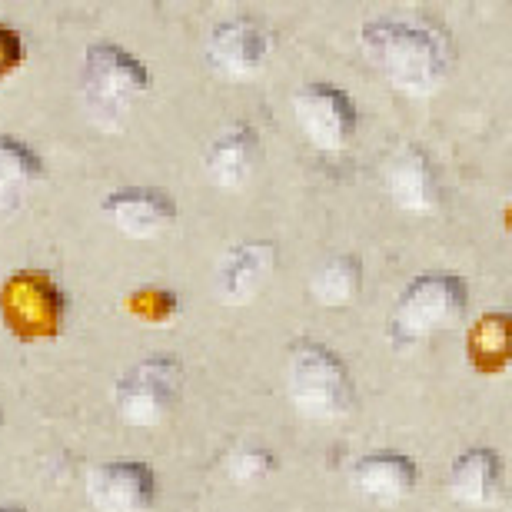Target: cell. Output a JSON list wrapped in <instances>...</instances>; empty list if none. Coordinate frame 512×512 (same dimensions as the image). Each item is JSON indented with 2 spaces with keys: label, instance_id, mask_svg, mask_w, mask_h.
<instances>
[{
  "label": "cell",
  "instance_id": "cell-7",
  "mask_svg": "<svg viewBox=\"0 0 512 512\" xmlns=\"http://www.w3.org/2000/svg\"><path fill=\"white\" fill-rule=\"evenodd\" d=\"M293 114L303 137L323 153L346 150L356 137V127H360L353 97L336 84H323V80H313V84L296 90Z\"/></svg>",
  "mask_w": 512,
  "mask_h": 512
},
{
  "label": "cell",
  "instance_id": "cell-5",
  "mask_svg": "<svg viewBox=\"0 0 512 512\" xmlns=\"http://www.w3.org/2000/svg\"><path fill=\"white\" fill-rule=\"evenodd\" d=\"M67 293L47 270H17L0 283V323L20 343H44L64 333Z\"/></svg>",
  "mask_w": 512,
  "mask_h": 512
},
{
  "label": "cell",
  "instance_id": "cell-12",
  "mask_svg": "<svg viewBox=\"0 0 512 512\" xmlns=\"http://www.w3.org/2000/svg\"><path fill=\"white\" fill-rule=\"evenodd\" d=\"M100 213L107 223H114L120 233L133 240H150L157 233L170 230L177 220V203L163 190L153 187H124L100 200Z\"/></svg>",
  "mask_w": 512,
  "mask_h": 512
},
{
  "label": "cell",
  "instance_id": "cell-2",
  "mask_svg": "<svg viewBox=\"0 0 512 512\" xmlns=\"http://www.w3.org/2000/svg\"><path fill=\"white\" fill-rule=\"evenodd\" d=\"M150 90V70L120 44L87 47L80 64V100L97 127L117 130Z\"/></svg>",
  "mask_w": 512,
  "mask_h": 512
},
{
  "label": "cell",
  "instance_id": "cell-21",
  "mask_svg": "<svg viewBox=\"0 0 512 512\" xmlns=\"http://www.w3.org/2000/svg\"><path fill=\"white\" fill-rule=\"evenodd\" d=\"M20 64H24V37L14 27L0 24V84L7 77H14Z\"/></svg>",
  "mask_w": 512,
  "mask_h": 512
},
{
  "label": "cell",
  "instance_id": "cell-20",
  "mask_svg": "<svg viewBox=\"0 0 512 512\" xmlns=\"http://www.w3.org/2000/svg\"><path fill=\"white\" fill-rule=\"evenodd\" d=\"M220 469L233 486H256L276 473V456L263 446H237L223 456Z\"/></svg>",
  "mask_w": 512,
  "mask_h": 512
},
{
  "label": "cell",
  "instance_id": "cell-4",
  "mask_svg": "<svg viewBox=\"0 0 512 512\" xmlns=\"http://www.w3.org/2000/svg\"><path fill=\"white\" fill-rule=\"evenodd\" d=\"M286 389L296 413L333 423L353 413L356 386L346 363L323 343H296L286 360Z\"/></svg>",
  "mask_w": 512,
  "mask_h": 512
},
{
  "label": "cell",
  "instance_id": "cell-1",
  "mask_svg": "<svg viewBox=\"0 0 512 512\" xmlns=\"http://www.w3.org/2000/svg\"><path fill=\"white\" fill-rule=\"evenodd\" d=\"M360 47L389 84L413 97L439 90L453 67V40L443 27L423 20H366L360 27Z\"/></svg>",
  "mask_w": 512,
  "mask_h": 512
},
{
  "label": "cell",
  "instance_id": "cell-11",
  "mask_svg": "<svg viewBox=\"0 0 512 512\" xmlns=\"http://www.w3.org/2000/svg\"><path fill=\"white\" fill-rule=\"evenodd\" d=\"M383 183L386 193L393 197V203L406 213H436L439 200H443V187H439V173L429 160V153L423 147H399L383 167Z\"/></svg>",
  "mask_w": 512,
  "mask_h": 512
},
{
  "label": "cell",
  "instance_id": "cell-10",
  "mask_svg": "<svg viewBox=\"0 0 512 512\" xmlns=\"http://www.w3.org/2000/svg\"><path fill=\"white\" fill-rule=\"evenodd\" d=\"M280 263V247L270 240H243L223 253L217 263V276H213V290L217 300L227 306H243L256 300V293L263 290L266 280L276 273Z\"/></svg>",
  "mask_w": 512,
  "mask_h": 512
},
{
  "label": "cell",
  "instance_id": "cell-17",
  "mask_svg": "<svg viewBox=\"0 0 512 512\" xmlns=\"http://www.w3.org/2000/svg\"><path fill=\"white\" fill-rule=\"evenodd\" d=\"M466 360L479 376H503L512 363L509 340V313L493 310L469 326L466 333Z\"/></svg>",
  "mask_w": 512,
  "mask_h": 512
},
{
  "label": "cell",
  "instance_id": "cell-18",
  "mask_svg": "<svg viewBox=\"0 0 512 512\" xmlns=\"http://www.w3.org/2000/svg\"><path fill=\"white\" fill-rule=\"evenodd\" d=\"M363 290V260L356 253H333L310 276V293L320 306L340 310L350 306Z\"/></svg>",
  "mask_w": 512,
  "mask_h": 512
},
{
  "label": "cell",
  "instance_id": "cell-3",
  "mask_svg": "<svg viewBox=\"0 0 512 512\" xmlns=\"http://www.w3.org/2000/svg\"><path fill=\"white\" fill-rule=\"evenodd\" d=\"M469 286L456 273H423L399 293V300L389 313V343L406 350L429 340V336L449 330L466 316Z\"/></svg>",
  "mask_w": 512,
  "mask_h": 512
},
{
  "label": "cell",
  "instance_id": "cell-22",
  "mask_svg": "<svg viewBox=\"0 0 512 512\" xmlns=\"http://www.w3.org/2000/svg\"><path fill=\"white\" fill-rule=\"evenodd\" d=\"M0 512H27L24 506H0Z\"/></svg>",
  "mask_w": 512,
  "mask_h": 512
},
{
  "label": "cell",
  "instance_id": "cell-9",
  "mask_svg": "<svg viewBox=\"0 0 512 512\" xmlns=\"http://www.w3.org/2000/svg\"><path fill=\"white\" fill-rule=\"evenodd\" d=\"M270 50H273V37L263 24L247 17L223 20V24L213 27V34L207 40V64L220 77L247 80L253 74H260Z\"/></svg>",
  "mask_w": 512,
  "mask_h": 512
},
{
  "label": "cell",
  "instance_id": "cell-23",
  "mask_svg": "<svg viewBox=\"0 0 512 512\" xmlns=\"http://www.w3.org/2000/svg\"><path fill=\"white\" fill-rule=\"evenodd\" d=\"M0 426H4V409H0Z\"/></svg>",
  "mask_w": 512,
  "mask_h": 512
},
{
  "label": "cell",
  "instance_id": "cell-15",
  "mask_svg": "<svg viewBox=\"0 0 512 512\" xmlns=\"http://www.w3.org/2000/svg\"><path fill=\"white\" fill-rule=\"evenodd\" d=\"M446 486H449V496H453L459 506H469V509L496 506L499 496H503V456L486 446L466 449V453L456 456L453 466H449Z\"/></svg>",
  "mask_w": 512,
  "mask_h": 512
},
{
  "label": "cell",
  "instance_id": "cell-13",
  "mask_svg": "<svg viewBox=\"0 0 512 512\" xmlns=\"http://www.w3.org/2000/svg\"><path fill=\"white\" fill-rule=\"evenodd\" d=\"M350 483L370 503L396 506L406 496H413V489L419 483V466L416 459L396 453V449H376V453L356 459L350 469Z\"/></svg>",
  "mask_w": 512,
  "mask_h": 512
},
{
  "label": "cell",
  "instance_id": "cell-16",
  "mask_svg": "<svg viewBox=\"0 0 512 512\" xmlns=\"http://www.w3.org/2000/svg\"><path fill=\"white\" fill-rule=\"evenodd\" d=\"M40 180H44L40 153L30 143L0 133V210H17Z\"/></svg>",
  "mask_w": 512,
  "mask_h": 512
},
{
  "label": "cell",
  "instance_id": "cell-19",
  "mask_svg": "<svg viewBox=\"0 0 512 512\" xmlns=\"http://www.w3.org/2000/svg\"><path fill=\"white\" fill-rule=\"evenodd\" d=\"M124 313L147 326H163L180 313V296L167 286H137L124 296Z\"/></svg>",
  "mask_w": 512,
  "mask_h": 512
},
{
  "label": "cell",
  "instance_id": "cell-14",
  "mask_svg": "<svg viewBox=\"0 0 512 512\" xmlns=\"http://www.w3.org/2000/svg\"><path fill=\"white\" fill-rule=\"evenodd\" d=\"M260 167V133L250 124H230L203 150V170L220 190L247 187Z\"/></svg>",
  "mask_w": 512,
  "mask_h": 512
},
{
  "label": "cell",
  "instance_id": "cell-8",
  "mask_svg": "<svg viewBox=\"0 0 512 512\" xmlns=\"http://www.w3.org/2000/svg\"><path fill=\"white\" fill-rule=\"evenodd\" d=\"M87 496L97 512H150L157 503V473L140 459L100 463L87 476Z\"/></svg>",
  "mask_w": 512,
  "mask_h": 512
},
{
  "label": "cell",
  "instance_id": "cell-6",
  "mask_svg": "<svg viewBox=\"0 0 512 512\" xmlns=\"http://www.w3.org/2000/svg\"><path fill=\"white\" fill-rule=\"evenodd\" d=\"M183 396V366L173 356H147L133 363L114 386V406L120 419L133 426L163 423Z\"/></svg>",
  "mask_w": 512,
  "mask_h": 512
}]
</instances>
